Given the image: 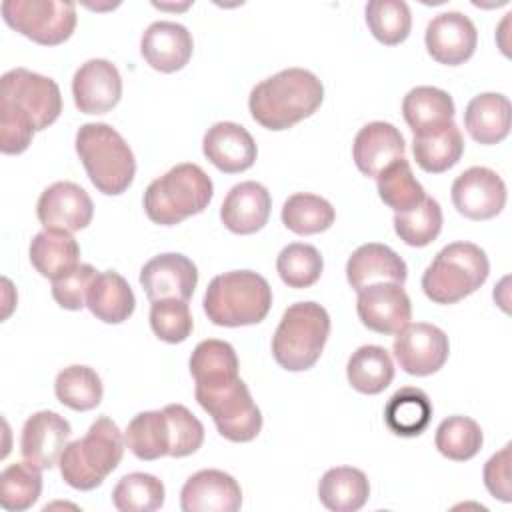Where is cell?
<instances>
[{
	"instance_id": "4fadbf2b",
	"label": "cell",
	"mask_w": 512,
	"mask_h": 512,
	"mask_svg": "<svg viewBox=\"0 0 512 512\" xmlns=\"http://www.w3.org/2000/svg\"><path fill=\"white\" fill-rule=\"evenodd\" d=\"M36 216L46 230H64L72 234L92 222L94 204L82 186L60 180L40 194Z\"/></svg>"
},
{
	"instance_id": "b9f144b4",
	"label": "cell",
	"mask_w": 512,
	"mask_h": 512,
	"mask_svg": "<svg viewBox=\"0 0 512 512\" xmlns=\"http://www.w3.org/2000/svg\"><path fill=\"white\" fill-rule=\"evenodd\" d=\"M276 270L288 288H310L324 270V260L316 246L292 242L284 246L276 258Z\"/></svg>"
},
{
	"instance_id": "9a60e30c",
	"label": "cell",
	"mask_w": 512,
	"mask_h": 512,
	"mask_svg": "<svg viewBox=\"0 0 512 512\" xmlns=\"http://www.w3.org/2000/svg\"><path fill=\"white\" fill-rule=\"evenodd\" d=\"M424 42L428 54L436 62L458 66L472 58L478 44V32L466 14L450 10L436 14L428 22Z\"/></svg>"
},
{
	"instance_id": "2e32d148",
	"label": "cell",
	"mask_w": 512,
	"mask_h": 512,
	"mask_svg": "<svg viewBox=\"0 0 512 512\" xmlns=\"http://www.w3.org/2000/svg\"><path fill=\"white\" fill-rule=\"evenodd\" d=\"M70 434V422L58 412H34L22 426L20 454L40 470H50L60 462Z\"/></svg>"
},
{
	"instance_id": "d4e9b609",
	"label": "cell",
	"mask_w": 512,
	"mask_h": 512,
	"mask_svg": "<svg viewBox=\"0 0 512 512\" xmlns=\"http://www.w3.org/2000/svg\"><path fill=\"white\" fill-rule=\"evenodd\" d=\"M510 100L498 92L474 96L464 110V128L478 144H498L510 132Z\"/></svg>"
},
{
	"instance_id": "d590c367",
	"label": "cell",
	"mask_w": 512,
	"mask_h": 512,
	"mask_svg": "<svg viewBox=\"0 0 512 512\" xmlns=\"http://www.w3.org/2000/svg\"><path fill=\"white\" fill-rule=\"evenodd\" d=\"M336 212L332 204L310 192H296L282 206V224L300 236H310L328 230L334 224Z\"/></svg>"
},
{
	"instance_id": "74e56055",
	"label": "cell",
	"mask_w": 512,
	"mask_h": 512,
	"mask_svg": "<svg viewBox=\"0 0 512 512\" xmlns=\"http://www.w3.org/2000/svg\"><path fill=\"white\" fill-rule=\"evenodd\" d=\"M42 492V470L28 460L6 466L0 474V504L4 510H28Z\"/></svg>"
},
{
	"instance_id": "bcb514c9",
	"label": "cell",
	"mask_w": 512,
	"mask_h": 512,
	"mask_svg": "<svg viewBox=\"0 0 512 512\" xmlns=\"http://www.w3.org/2000/svg\"><path fill=\"white\" fill-rule=\"evenodd\" d=\"M98 276L96 268L90 264H78L66 274L52 280V298L58 306L66 310H82L94 278Z\"/></svg>"
},
{
	"instance_id": "7bdbcfd3",
	"label": "cell",
	"mask_w": 512,
	"mask_h": 512,
	"mask_svg": "<svg viewBox=\"0 0 512 512\" xmlns=\"http://www.w3.org/2000/svg\"><path fill=\"white\" fill-rule=\"evenodd\" d=\"M394 230L400 240L408 246H428L434 242L442 230V208L440 204L426 196L416 208L408 212L394 214Z\"/></svg>"
},
{
	"instance_id": "8d00e7d4",
	"label": "cell",
	"mask_w": 512,
	"mask_h": 512,
	"mask_svg": "<svg viewBox=\"0 0 512 512\" xmlns=\"http://www.w3.org/2000/svg\"><path fill=\"white\" fill-rule=\"evenodd\" d=\"M54 392L64 406L86 412L100 404L104 388L96 370L84 364H72L58 372L54 380Z\"/></svg>"
},
{
	"instance_id": "ba28073f",
	"label": "cell",
	"mask_w": 512,
	"mask_h": 512,
	"mask_svg": "<svg viewBox=\"0 0 512 512\" xmlns=\"http://www.w3.org/2000/svg\"><path fill=\"white\" fill-rule=\"evenodd\" d=\"M194 394L226 440L250 442L260 434L262 414L242 378L212 388H196Z\"/></svg>"
},
{
	"instance_id": "f6af8a7d",
	"label": "cell",
	"mask_w": 512,
	"mask_h": 512,
	"mask_svg": "<svg viewBox=\"0 0 512 512\" xmlns=\"http://www.w3.org/2000/svg\"><path fill=\"white\" fill-rule=\"evenodd\" d=\"M168 430H170V450L168 456L184 458L194 454L204 442V426L202 422L182 404H168L162 408Z\"/></svg>"
},
{
	"instance_id": "484cf974",
	"label": "cell",
	"mask_w": 512,
	"mask_h": 512,
	"mask_svg": "<svg viewBox=\"0 0 512 512\" xmlns=\"http://www.w3.org/2000/svg\"><path fill=\"white\" fill-rule=\"evenodd\" d=\"M412 152L424 172L440 174L458 164L464 154V138L452 120L440 128L414 134Z\"/></svg>"
},
{
	"instance_id": "277c9868",
	"label": "cell",
	"mask_w": 512,
	"mask_h": 512,
	"mask_svg": "<svg viewBox=\"0 0 512 512\" xmlns=\"http://www.w3.org/2000/svg\"><path fill=\"white\" fill-rule=\"evenodd\" d=\"M124 444V436L112 418H96L84 438L68 442L64 448L58 462L62 480L76 490H94L118 468Z\"/></svg>"
},
{
	"instance_id": "5bb4252c",
	"label": "cell",
	"mask_w": 512,
	"mask_h": 512,
	"mask_svg": "<svg viewBox=\"0 0 512 512\" xmlns=\"http://www.w3.org/2000/svg\"><path fill=\"white\" fill-rule=\"evenodd\" d=\"M356 312L368 330L376 334H396L408 324L412 304L402 284L376 282L358 292Z\"/></svg>"
},
{
	"instance_id": "5b68a950",
	"label": "cell",
	"mask_w": 512,
	"mask_h": 512,
	"mask_svg": "<svg viewBox=\"0 0 512 512\" xmlns=\"http://www.w3.org/2000/svg\"><path fill=\"white\" fill-rule=\"evenodd\" d=\"M210 176L192 162L176 164L152 180L144 192L146 216L160 226H174L188 216L200 214L212 200Z\"/></svg>"
},
{
	"instance_id": "83f0119b",
	"label": "cell",
	"mask_w": 512,
	"mask_h": 512,
	"mask_svg": "<svg viewBox=\"0 0 512 512\" xmlns=\"http://www.w3.org/2000/svg\"><path fill=\"white\" fill-rule=\"evenodd\" d=\"M30 262L34 270L50 280L66 274L78 266L80 246L70 232L64 230H42L30 242Z\"/></svg>"
},
{
	"instance_id": "c3c4849f",
	"label": "cell",
	"mask_w": 512,
	"mask_h": 512,
	"mask_svg": "<svg viewBox=\"0 0 512 512\" xmlns=\"http://www.w3.org/2000/svg\"><path fill=\"white\" fill-rule=\"evenodd\" d=\"M510 444H506L500 452L492 454L488 462L484 464V486L486 490L502 500L510 502L512 500V490H510Z\"/></svg>"
},
{
	"instance_id": "1f68e13d",
	"label": "cell",
	"mask_w": 512,
	"mask_h": 512,
	"mask_svg": "<svg viewBox=\"0 0 512 512\" xmlns=\"http://www.w3.org/2000/svg\"><path fill=\"white\" fill-rule=\"evenodd\" d=\"M454 112L452 96L436 86H416L402 100V116L414 134L452 122Z\"/></svg>"
},
{
	"instance_id": "d6986e66",
	"label": "cell",
	"mask_w": 512,
	"mask_h": 512,
	"mask_svg": "<svg viewBox=\"0 0 512 512\" xmlns=\"http://www.w3.org/2000/svg\"><path fill=\"white\" fill-rule=\"evenodd\" d=\"M240 506V484L216 468L198 470L180 490V508L184 512H236Z\"/></svg>"
},
{
	"instance_id": "9c48e42d",
	"label": "cell",
	"mask_w": 512,
	"mask_h": 512,
	"mask_svg": "<svg viewBox=\"0 0 512 512\" xmlns=\"http://www.w3.org/2000/svg\"><path fill=\"white\" fill-rule=\"evenodd\" d=\"M4 22L42 46L66 42L76 28V4L64 0H4Z\"/></svg>"
},
{
	"instance_id": "4316f807",
	"label": "cell",
	"mask_w": 512,
	"mask_h": 512,
	"mask_svg": "<svg viewBox=\"0 0 512 512\" xmlns=\"http://www.w3.org/2000/svg\"><path fill=\"white\" fill-rule=\"evenodd\" d=\"M86 306L98 320L106 324H120L132 316L136 298L122 274L116 270H104L94 278Z\"/></svg>"
},
{
	"instance_id": "4dcf8cb0",
	"label": "cell",
	"mask_w": 512,
	"mask_h": 512,
	"mask_svg": "<svg viewBox=\"0 0 512 512\" xmlns=\"http://www.w3.org/2000/svg\"><path fill=\"white\" fill-rule=\"evenodd\" d=\"M238 356L232 344L216 338L202 340L196 344L190 356V374L196 382V388H212L228 384L238 376Z\"/></svg>"
},
{
	"instance_id": "ab89813d",
	"label": "cell",
	"mask_w": 512,
	"mask_h": 512,
	"mask_svg": "<svg viewBox=\"0 0 512 512\" xmlns=\"http://www.w3.org/2000/svg\"><path fill=\"white\" fill-rule=\"evenodd\" d=\"M364 14L372 36L386 46H396L410 34L412 14L404 0H370Z\"/></svg>"
},
{
	"instance_id": "ac0fdd59",
	"label": "cell",
	"mask_w": 512,
	"mask_h": 512,
	"mask_svg": "<svg viewBox=\"0 0 512 512\" xmlns=\"http://www.w3.org/2000/svg\"><path fill=\"white\" fill-rule=\"evenodd\" d=\"M198 282L196 264L178 252H166L150 258L140 270V284L150 302L162 298L190 300Z\"/></svg>"
},
{
	"instance_id": "44dd1931",
	"label": "cell",
	"mask_w": 512,
	"mask_h": 512,
	"mask_svg": "<svg viewBox=\"0 0 512 512\" xmlns=\"http://www.w3.org/2000/svg\"><path fill=\"white\" fill-rule=\"evenodd\" d=\"M202 152L218 170L238 174L254 164L258 148L244 126L236 122H216L202 138Z\"/></svg>"
},
{
	"instance_id": "7dc6e473",
	"label": "cell",
	"mask_w": 512,
	"mask_h": 512,
	"mask_svg": "<svg viewBox=\"0 0 512 512\" xmlns=\"http://www.w3.org/2000/svg\"><path fill=\"white\" fill-rule=\"evenodd\" d=\"M32 122L18 110L0 104V150L4 154L24 152L34 136Z\"/></svg>"
},
{
	"instance_id": "cb8c5ba5",
	"label": "cell",
	"mask_w": 512,
	"mask_h": 512,
	"mask_svg": "<svg viewBox=\"0 0 512 512\" xmlns=\"http://www.w3.org/2000/svg\"><path fill=\"white\" fill-rule=\"evenodd\" d=\"M348 284L360 292L368 284L396 282L404 284L408 278L406 262L386 244L368 242L358 246L346 262Z\"/></svg>"
},
{
	"instance_id": "52a82bcc",
	"label": "cell",
	"mask_w": 512,
	"mask_h": 512,
	"mask_svg": "<svg viewBox=\"0 0 512 512\" xmlns=\"http://www.w3.org/2000/svg\"><path fill=\"white\" fill-rule=\"evenodd\" d=\"M486 252L472 242L444 246L422 274V290L436 304H456L476 292L488 278Z\"/></svg>"
},
{
	"instance_id": "e0dca14e",
	"label": "cell",
	"mask_w": 512,
	"mask_h": 512,
	"mask_svg": "<svg viewBox=\"0 0 512 512\" xmlns=\"http://www.w3.org/2000/svg\"><path fill=\"white\" fill-rule=\"evenodd\" d=\"M74 104L82 114H106L122 98L118 68L106 58L86 60L72 78Z\"/></svg>"
},
{
	"instance_id": "60d3db41",
	"label": "cell",
	"mask_w": 512,
	"mask_h": 512,
	"mask_svg": "<svg viewBox=\"0 0 512 512\" xmlns=\"http://www.w3.org/2000/svg\"><path fill=\"white\" fill-rule=\"evenodd\" d=\"M112 504L120 512H152L164 504V484L152 474L130 472L112 490Z\"/></svg>"
},
{
	"instance_id": "f1b7e54d",
	"label": "cell",
	"mask_w": 512,
	"mask_h": 512,
	"mask_svg": "<svg viewBox=\"0 0 512 512\" xmlns=\"http://www.w3.org/2000/svg\"><path fill=\"white\" fill-rule=\"evenodd\" d=\"M370 496L366 474L352 466H336L318 482V498L332 512H356Z\"/></svg>"
},
{
	"instance_id": "30bf717a",
	"label": "cell",
	"mask_w": 512,
	"mask_h": 512,
	"mask_svg": "<svg viewBox=\"0 0 512 512\" xmlns=\"http://www.w3.org/2000/svg\"><path fill=\"white\" fill-rule=\"evenodd\" d=\"M0 104L24 114L38 132L60 116L62 94L52 78L28 68H12L0 78Z\"/></svg>"
},
{
	"instance_id": "8992f818",
	"label": "cell",
	"mask_w": 512,
	"mask_h": 512,
	"mask_svg": "<svg viewBox=\"0 0 512 512\" xmlns=\"http://www.w3.org/2000/svg\"><path fill=\"white\" fill-rule=\"evenodd\" d=\"M330 316L318 302L290 304L272 336V356L288 372L312 368L328 340Z\"/></svg>"
},
{
	"instance_id": "e575fe53",
	"label": "cell",
	"mask_w": 512,
	"mask_h": 512,
	"mask_svg": "<svg viewBox=\"0 0 512 512\" xmlns=\"http://www.w3.org/2000/svg\"><path fill=\"white\" fill-rule=\"evenodd\" d=\"M376 188L380 200L394 212H408L426 198L422 184L412 174L410 162L404 156L376 176Z\"/></svg>"
},
{
	"instance_id": "836d02e7",
	"label": "cell",
	"mask_w": 512,
	"mask_h": 512,
	"mask_svg": "<svg viewBox=\"0 0 512 512\" xmlns=\"http://www.w3.org/2000/svg\"><path fill=\"white\" fill-rule=\"evenodd\" d=\"M124 442L138 460L150 462L168 456L170 430L164 412L146 410L136 414L124 430Z\"/></svg>"
},
{
	"instance_id": "7c38bea8",
	"label": "cell",
	"mask_w": 512,
	"mask_h": 512,
	"mask_svg": "<svg viewBox=\"0 0 512 512\" xmlns=\"http://www.w3.org/2000/svg\"><path fill=\"white\" fill-rule=\"evenodd\" d=\"M454 208L470 220H490L506 206L504 180L486 166L464 170L450 188Z\"/></svg>"
},
{
	"instance_id": "ffe728a7",
	"label": "cell",
	"mask_w": 512,
	"mask_h": 512,
	"mask_svg": "<svg viewBox=\"0 0 512 512\" xmlns=\"http://www.w3.org/2000/svg\"><path fill=\"white\" fill-rule=\"evenodd\" d=\"M194 40L186 26L170 20L152 22L140 40V52L146 64L158 72H176L192 58Z\"/></svg>"
},
{
	"instance_id": "8fae6325",
	"label": "cell",
	"mask_w": 512,
	"mask_h": 512,
	"mask_svg": "<svg viewBox=\"0 0 512 512\" xmlns=\"http://www.w3.org/2000/svg\"><path fill=\"white\" fill-rule=\"evenodd\" d=\"M392 352L406 374L430 376L446 364L450 344L438 326L414 322L396 332Z\"/></svg>"
},
{
	"instance_id": "3957f363",
	"label": "cell",
	"mask_w": 512,
	"mask_h": 512,
	"mask_svg": "<svg viewBox=\"0 0 512 512\" xmlns=\"http://www.w3.org/2000/svg\"><path fill=\"white\" fill-rule=\"evenodd\" d=\"M76 154L90 182L106 196L122 194L134 180V152L110 124H82L76 132Z\"/></svg>"
},
{
	"instance_id": "603a6c76",
	"label": "cell",
	"mask_w": 512,
	"mask_h": 512,
	"mask_svg": "<svg viewBox=\"0 0 512 512\" xmlns=\"http://www.w3.org/2000/svg\"><path fill=\"white\" fill-rule=\"evenodd\" d=\"M270 208V192L260 182L246 180L228 190L220 206V218L234 234H254L266 226Z\"/></svg>"
},
{
	"instance_id": "7402d4cb",
	"label": "cell",
	"mask_w": 512,
	"mask_h": 512,
	"mask_svg": "<svg viewBox=\"0 0 512 512\" xmlns=\"http://www.w3.org/2000/svg\"><path fill=\"white\" fill-rule=\"evenodd\" d=\"M406 150L400 130L382 120L364 124L352 144V158L364 176H378L388 164L402 158Z\"/></svg>"
},
{
	"instance_id": "f546056e",
	"label": "cell",
	"mask_w": 512,
	"mask_h": 512,
	"mask_svg": "<svg viewBox=\"0 0 512 512\" xmlns=\"http://www.w3.org/2000/svg\"><path fill=\"white\" fill-rule=\"evenodd\" d=\"M432 420V402L422 388L404 386L384 406V422L396 436H420Z\"/></svg>"
},
{
	"instance_id": "ee69618b",
	"label": "cell",
	"mask_w": 512,
	"mask_h": 512,
	"mask_svg": "<svg viewBox=\"0 0 512 512\" xmlns=\"http://www.w3.org/2000/svg\"><path fill=\"white\" fill-rule=\"evenodd\" d=\"M150 328L168 344L184 342L194 328L188 302L178 298L154 300L150 306Z\"/></svg>"
},
{
	"instance_id": "6da1fadb",
	"label": "cell",
	"mask_w": 512,
	"mask_h": 512,
	"mask_svg": "<svg viewBox=\"0 0 512 512\" xmlns=\"http://www.w3.org/2000/svg\"><path fill=\"white\" fill-rule=\"evenodd\" d=\"M324 100L320 78L304 68H286L258 82L248 98L252 118L268 130H288L312 116Z\"/></svg>"
},
{
	"instance_id": "7a4b0ae2",
	"label": "cell",
	"mask_w": 512,
	"mask_h": 512,
	"mask_svg": "<svg viewBox=\"0 0 512 512\" xmlns=\"http://www.w3.org/2000/svg\"><path fill=\"white\" fill-rule=\"evenodd\" d=\"M204 312L216 326L236 328L262 322L272 306V288L264 276L252 270H232L210 280Z\"/></svg>"
},
{
	"instance_id": "d6a6232c",
	"label": "cell",
	"mask_w": 512,
	"mask_h": 512,
	"mask_svg": "<svg viewBox=\"0 0 512 512\" xmlns=\"http://www.w3.org/2000/svg\"><path fill=\"white\" fill-rule=\"evenodd\" d=\"M350 386L362 394H380L394 380V364L386 348L376 344L360 346L346 364Z\"/></svg>"
},
{
	"instance_id": "f35d334b",
	"label": "cell",
	"mask_w": 512,
	"mask_h": 512,
	"mask_svg": "<svg viewBox=\"0 0 512 512\" xmlns=\"http://www.w3.org/2000/svg\"><path fill=\"white\" fill-rule=\"evenodd\" d=\"M484 436L476 420L468 416H448L436 428L434 444L442 456L454 462L474 458L482 448Z\"/></svg>"
}]
</instances>
